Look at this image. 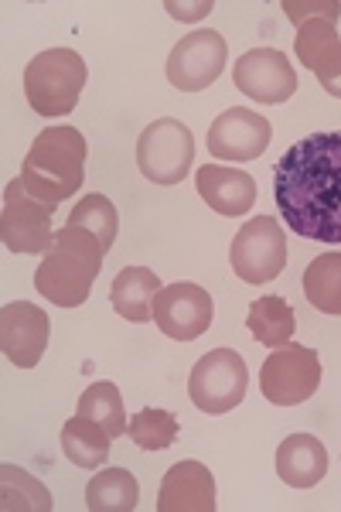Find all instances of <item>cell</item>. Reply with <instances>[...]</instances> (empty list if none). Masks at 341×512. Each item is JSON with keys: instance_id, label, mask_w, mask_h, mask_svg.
<instances>
[{"instance_id": "cell-22", "label": "cell", "mask_w": 341, "mask_h": 512, "mask_svg": "<svg viewBox=\"0 0 341 512\" xmlns=\"http://www.w3.org/2000/svg\"><path fill=\"white\" fill-rule=\"evenodd\" d=\"M304 297L321 315H341V253H324L307 263Z\"/></svg>"}, {"instance_id": "cell-27", "label": "cell", "mask_w": 341, "mask_h": 512, "mask_svg": "<svg viewBox=\"0 0 341 512\" xmlns=\"http://www.w3.org/2000/svg\"><path fill=\"white\" fill-rule=\"evenodd\" d=\"M338 45V28L335 21L328 18H311L304 24H297V38H294V52L297 59H301V65H307L311 69L314 62H318V55L324 52V48Z\"/></svg>"}, {"instance_id": "cell-1", "label": "cell", "mask_w": 341, "mask_h": 512, "mask_svg": "<svg viewBox=\"0 0 341 512\" xmlns=\"http://www.w3.org/2000/svg\"><path fill=\"white\" fill-rule=\"evenodd\" d=\"M273 198L290 233L341 243V134H311L287 147L273 171Z\"/></svg>"}, {"instance_id": "cell-3", "label": "cell", "mask_w": 341, "mask_h": 512, "mask_svg": "<svg viewBox=\"0 0 341 512\" xmlns=\"http://www.w3.org/2000/svg\"><path fill=\"white\" fill-rule=\"evenodd\" d=\"M86 137L76 127H45L21 164V181L28 195L41 202H65L86 181Z\"/></svg>"}, {"instance_id": "cell-23", "label": "cell", "mask_w": 341, "mask_h": 512, "mask_svg": "<svg viewBox=\"0 0 341 512\" xmlns=\"http://www.w3.org/2000/svg\"><path fill=\"white\" fill-rule=\"evenodd\" d=\"M76 414L96 420L99 427H106V434H110L113 441L116 437H123V431H127V424H130L127 410H123V396L110 379H99V383H93L86 393L79 396Z\"/></svg>"}, {"instance_id": "cell-10", "label": "cell", "mask_w": 341, "mask_h": 512, "mask_svg": "<svg viewBox=\"0 0 341 512\" xmlns=\"http://www.w3.org/2000/svg\"><path fill=\"white\" fill-rule=\"evenodd\" d=\"M229 59V45L219 31H191L171 48L168 55V82L178 93H202L222 76Z\"/></svg>"}, {"instance_id": "cell-18", "label": "cell", "mask_w": 341, "mask_h": 512, "mask_svg": "<svg viewBox=\"0 0 341 512\" xmlns=\"http://www.w3.org/2000/svg\"><path fill=\"white\" fill-rule=\"evenodd\" d=\"M161 291V277L151 267H127L120 270L110 287V304L120 318L144 325L154 318V297Z\"/></svg>"}, {"instance_id": "cell-6", "label": "cell", "mask_w": 341, "mask_h": 512, "mask_svg": "<svg viewBox=\"0 0 341 512\" xmlns=\"http://www.w3.org/2000/svg\"><path fill=\"white\" fill-rule=\"evenodd\" d=\"M232 270L243 284H270L287 267V233L273 216L249 219L229 246Z\"/></svg>"}, {"instance_id": "cell-5", "label": "cell", "mask_w": 341, "mask_h": 512, "mask_svg": "<svg viewBox=\"0 0 341 512\" xmlns=\"http://www.w3.org/2000/svg\"><path fill=\"white\" fill-rule=\"evenodd\" d=\"M249 390L246 359L236 349H212L195 362L188 376V396L202 414H229Z\"/></svg>"}, {"instance_id": "cell-20", "label": "cell", "mask_w": 341, "mask_h": 512, "mask_svg": "<svg viewBox=\"0 0 341 512\" xmlns=\"http://www.w3.org/2000/svg\"><path fill=\"white\" fill-rule=\"evenodd\" d=\"M140 502V485L127 468H103L86 485L89 512H133Z\"/></svg>"}, {"instance_id": "cell-19", "label": "cell", "mask_w": 341, "mask_h": 512, "mask_svg": "<svg viewBox=\"0 0 341 512\" xmlns=\"http://www.w3.org/2000/svg\"><path fill=\"white\" fill-rule=\"evenodd\" d=\"M110 444H113V437L106 434V427H99L96 420L79 417V414L72 420H65L62 451L76 468H86V472L103 468L106 458H110Z\"/></svg>"}, {"instance_id": "cell-12", "label": "cell", "mask_w": 341, "mask_h": 512, "mask_svg": "<svg viewBox=\"0 0 341 512\" xmlns=\"http://www.w3.org/2000/svg\"><path fill=\"white\" fill-rule=\"evenodd\" d=\"M236 89L256 103L280 106L297 93V72L280 48H253L232 65Z\"/></svg>"}, {"instance_id": "cell-14", "label": "cell", "mask_w": 341, "mask_h": 512, "mask_svg": "<svg viewBox=\"0 0 341 512\" xmlns=\"http://www.w3.org/2000/svg\"><path fill=\"white\" fill-rule=\"evenodd\" d=\"M52 321L31 301H14L0 311V349L18 369H35L48 349Z\"/></svg>"}, {"instance_id": "cell-25", "label": "cell", "mask_w": 341, "mask_h": 512, "mask_svg": "<svg viewBox=\"0 0 341 512\" xmlns=\"http://www.w3.org/2000/svg\"><path fill=\"white\" fill-rule=\"evenodd\" d=\"M69 226H79L86 233H93L103 250L110 253V246L116 243V233H120V216H116L113 202L106 195H86L82 202H76V209L69 212Z\"/></svg>"}, {"instance_id": "cell-30", "label": "cell", "mask_w": 341, "mask_h": 512, "mask_svg": "<svg viewBox=\"0 0 341 512\" xmlns=\"http://www.w3.org/2000/svg\"><path fill=\"white\" fill-rule=\"evenodd\" d=\"M164 7H168V14L178 21H198L212 11V0H202V4H174V0H168Z\"/></svg>"}, {"instance_id": "cell-11", "label": "cell", "mask_w": 341, "mask_h": 512, "mask_svg": "<svg viewBox=\"0 0 341 512\" xmlns=\"http://www.w3.org/2000/svg\"><path fill=\"white\" fill-rule=\"evenodd\" d=\"M215 318L212 294L202 284L178 280V284L161 287L154 297V325L174 342H195L209 332Z\"/></svg>"}, {"instance_id": "cell-8", "label": "cell", "mask_w": 341, "mask_h": 512, "mask_svg": "<svg viewBox=\"0 0 341 512\" xmlns=\"http://www.w3.org/2000/svg\"><path fill=\"white\" fill-rule=\"evenodd\" d=\"M195 161V137L181 120L161 117L137 140V168L154 185H178Z\"/></svg>"}, {"instance_id": "cell-29", "label": "cell", "mask_w": 341, "mask_h": 512, "mask_svg": "<svg viewBox=\"0 0 341 512\" xmlns=\"http://www.w3.org/2000/svg\"><path fill=\"white\" fill-rule=\"evenodd\" d=\"M311 72L318 76L324 93L341 99V41L331 48H324V52L318 55V62L311 65Z\"/></svg>"}, {"instance_id": "cell-21", "label": "cell", "mask_w": 341, "mask_h": 512, "mask_svg": "<svg viewBox=\"0 0 341 512\" xmlns=\"http://www.w3.org/2000/svg\"><path fill=\"white\" fill-rule=\"evenodd\" d=\"M246 328L253 332L256 342L266 345V349H280V345H287L290 338H294V328H297L294 308L277 294L260 297V301L249 304Z\"/></svg>"}, {"instance_id": "cell-15", "label": "cell", "mask_w": 341, "mask_h": 512, "mask_svg": "<svg viewBox=\"0 0 341 512\" xmlns=\"http://www.w3.org/2000/svg\"><path fill=\"white\" fill-rule=\"evenodd\" d=\"M161 512H215V478L202 461H178L157 492Z\"/></svg>"}, {"instance_id": "cell-17", "label": "cell", "mask_w": 341, "mask_h": 512, "mask_svg": "<svg viewBox=\"0 0 341 512\" xmlns=\"http://www.w3.org/2000/svg\"><path fill=\"white\" fill-rule=\"evenodd\" d=\"M277 475L290 489H314L328 475V448L314 434H290L277 448Z\"/></svg>"}, {"instance_id": "cell-28", "label": "cell", "mask_w": 341, "mask_h": 512, "mask_svg": "<svg viewBox=\"0 0 341 512\" xmlns=\"http://www.w3.org/2000/svg\"><path fill=\"white\" fill-rule=\"evenodd\" d=\"M280 11H284L294 24H304L311 18H328V21L338 24L341 4H338V0H314V4H311V0H284V4H280Z\"/></svg>"}, {"instance_id": "cell-4", "label": "cell", "mask_w": 341, "mask_h": 512, "mask_svg": "<svg viewBox=\"0 0 341 512\" xmlns=\"http://www.w3.org/2000/svg\"><path fill=\"white\" fill-rule=\"evenodd\" d=\"M89 79V69L72 48H48L35 55L24 69V96L38 117H69L79 103V93Z\"/></svg>"}, {"instance_id": "cell-9", "label": "cell", "mask_w": 341, "mask_h": 512, "mask_svg": "<svg viewBox=\"0 0 341 512\" xmlns=\"http://www.w3.org/2000/svg\"><path fill=\"white\" fill-rule=\"evenodd\" d=\"M58 205L28 195L21 178L4 188V209H0V239L11 253H48L55 243L52 216Z\"/></svg>"}, {"instance_id": "cell-26", "label": "cell", "mask_w": 341, "mask_h": 512, "mask_svg": "<svg viewBox=\"0 0 341 512\" xmlns=\"http://www.w3.org/2000/svg\"><path fill=\"white\" fill-rule=\"evenodd\" d=\"M127 437L140 451H164V448H171L174 437H178V420H174V414H168V410L147 407L130 417Z\"/></svg>"}, {"instance_id": "cell-16", "label": "cell", "mask_w": 341, "mask_h": 512, "mask_svg": "<svg viewBox=\"0 0 341 512\" xmlns=\"http://www.w3.org/2000/svg\"><path fill=\"white\" fill-rule=\"evenodd\" d=\"M195 185L198 195L205 198V205L212 212H219V216H246L256 202V181L239 168L205 164V168H198Z\"/></svg>"}, {"instance_id": "cell-24", "label": "cell", "mask_w": 341, "mask_h": 512, "mask_svg": "<svg viewBox=\"0 0 341 512\" xmlns=\"http://www.w3.org/2000/svg\"><path fill=\"white\" fill-rule=\"evenodd\" d=\"M0 506L11 509H28V512H48L52 509V492L38 482L35 475H28L18 465H0Z\"/></svg>"}, {"instance_id": "cell-7", "label": "cell", "mask_w": 341, "mask_h": 512, "mask_svg": "<svg viewBox=\"0 0 341 512\" xmlns=\"http://www.w3.org/2000/svg\"><path fill=\"white\" fill-rule=\"evenodd\" d=\"M321 386V355L307 345L287 342L266 355L260 369V390L273 407H297L311 400Z\"/></svg>"}, {"instance_id": "cell-13", "label": "cell", "mask_w": 341, "mask_h": 512, "mask_svg": "<svg viewBox=\"0 0 341 512\" xmlns=\"http://www.w3.org/2000/svg\"><path fill=\"white\" fill-rule=\"evenodd\" d=\"M273 127L263 113L232 106L219 113L209 130V151L219 161H256L270 147Z\"/></svg>"}, {"instance_id": "cell-2", "label": "cell", "mask_w": 341, "mask_h": 512, "mask_svg": "<svg viewBox=\"0 0 341 512\" xmlns=\"http://www.w3.org/2000/svg\"><path fill=\"white\" fill-rule=\"evenodd\" d=\"M103 256V243L93 233L65 222V229H55L52 250L41 256V267L35 270L38 294L58 308L86 304L99 270H103Z\"/></svg>"}]
</instances>
